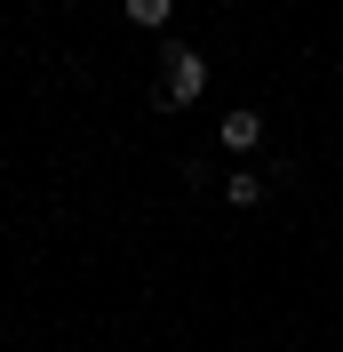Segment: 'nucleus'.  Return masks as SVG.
<instances>
[{
  "mask_svg": "<svg viewBox=\"0 0 343 352\" xmlns=\"http://www.w3.org/2000/svg\"><path fill=\"white\" fill-rule=\"evenodd\" d=\"M200 88H208V56L200 48H168V65H160V112H184V104H200Z\"/></svg>",
  "mask_w": 343,
  "mask_h": 352,
  "instance_id": "obj_1",
  "label": "nucleus"
},
{
  "mask_svg": "<svg viewBox=\"0 0 343 352\" xmlns=\"http://www.w3.org/2000/svg\"><path fill=\"white\" fill-rule=\"evenodd\" d=\"M215 144H224V153H256V144H263V112H248V104H239V112H224Z\"/></svg>",
  "mask_w": 343,
  "mask_h": 352,
  "instance_id": "obj_2",
  "label": "nucleus"
},
{
  "mask_svg": "<svg viewBox=\"0 0 343 352\" xmlns=\"http://www.w3.org/2000/svg\"><path fill=\"white\" fill-rule=\"evenodd\" d=\"M168 16H176V0H128V24H144V32H160Z\"/></svg>",
  "mask_w": 343,
  "mask_h": 352,
  "instance_id": "obj_3",
  "label": "nucleus"
},
{
  "mask_svg": "<svg viewBox=\"0 0 343 352\" xmlns=\"http://www.w3.org/2000/svg\"><path fill=\"white\" fill-rule=\"evenodd\" d=\"M224 200H232V208H256V200H263V176H248V168H239L232 184H224Z\"/></svg>",
  "mask_w": 343,
  "mask_h": 352,
  "instance_id": "obj_4",
  "label": "nucleus"
}]
</instances>
